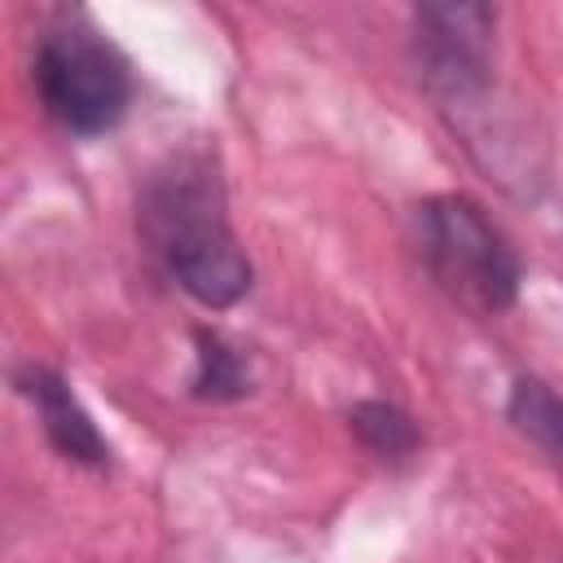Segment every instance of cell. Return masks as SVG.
Instances as JSON below:
<instances>
[{
    "instance_id": "1",
    "label": "cell",
    "mask_w": 563,
    "mask_h": 563,
    "mask_svg": "<svg viewBox=\"0 0 563 563\" xmlns=\"http://www.w3.org/2000/svg\"><path fill=\"white\" fill-rule=\"evenodd\" d=\"M136 238L154 268L202 308H233L255 268L229 224V194L207 145L172 150L136 194Z\"/></svg>"
},
{
    "instance_id": "2",
    "label": "cell",
    "mask_w": 563,
    "mask_h": 563,
    "mask_svg": "<svg viewBox=\"0 0 563 563\" xmlns=\"http://www.w3.org/2000/svg\"><path fill=\"white\" fill-rule=\"evenodd\" d=\"M31 84L44 114L70 136L114 132L136 92L123 48L88 13H57L40 31Z\"/></svg>"
},
{
    "instance_id": "3",
    "label": "cell",
    "mask_w": 563,
    "mask_h": 563,
    "mask_svg": "<svg viewBox=\"0 0 563 563\" xmlns=\"http://www.w3.org/2000/svg\"><path fill=\"white\" fill-rule=\"evenodd\" d=\"M418 251L431 282L475 317H501L519 303L523 260L501 224L466 194H431L413 211Z\"/></svg>"
},
{
    "instance_id": "4",
    "label": "cell",
    "mask_w": 563,
    "mask_h": 563,
    "mask_svg": "<svg viewBox=\"0 0 563 563\" xmlns=\"http://www.w3.org/2000/svg\"><path fill=\"white\" fill-rule=\"evenodd\" d=\"M493 4H422L413 9V66L440 114L466 136H479L493 97Z\"/></svg>"
},
{
    "instance_id": "5",
    "label": "cell",
    "mask_w": 563,
    "mask_h": 563,
    "mask_svg": "<svg viewBox=\"0 0 563 563\" xmlns=\"http://www.w3.org/2000/svg\"><path fill=\"white\" fill-rule=\"evenodd\" d=\"M18 391L31 400L48 444L57 449V457H66L70 466H88V471H106L110 466V440L101 435V427L92 422V413L84 409V400L75 396V387L66 383V374H57L53 365H22L18 369Z\"/></svg>"
},
{
    "instance_id": "6",
    "label": "cell",
    "mask_w": 563,
    "mask_h": 563,
    "mask_svg": "<svg viewBox=\"0 0 563 563\" xmlns=\"http://www.w3.org/2000/svg\"><path fill=\"white\" fill-rule=\"evenodd\" d=\"M347 427L361 440V449L387 466H405L418 457L422 449V431L413 422V413H405L396 400H356L347 409Z\"/></svg>"
},
{
    "instance_id": "7",
    "label": "cell",
    "mask_w": 563,
    "mask_h": 563,
    "mask_svg": "<svg viewBox=\"0 0 563 563\" xmlns=\"http://www.w3.org/2000/svg\"><path fill=\"white\" fill-rule=\"evenodd\" d=\"M251 365L242 356V347H233L224 334L216 330H198L194 334V374H189V391L198 400L224 405V400H242L251 391Z\"/></svg>"
},
{
    "instance_id": "8",
    "label": "cell",
    "mask_w": 563,
    "mask_h": 563,
    "mask_svg": "<svg viewBox=\"0 0 563 563\" xmlns=\"http://www.w3.org/2000/svg\"><path fill=\"white\" fill-rule=\"evenodd\" d=\"M510 427L532 440L554 466H563V396L541 378H515L506 396Z\"/></svg>"
}]
</instances>
